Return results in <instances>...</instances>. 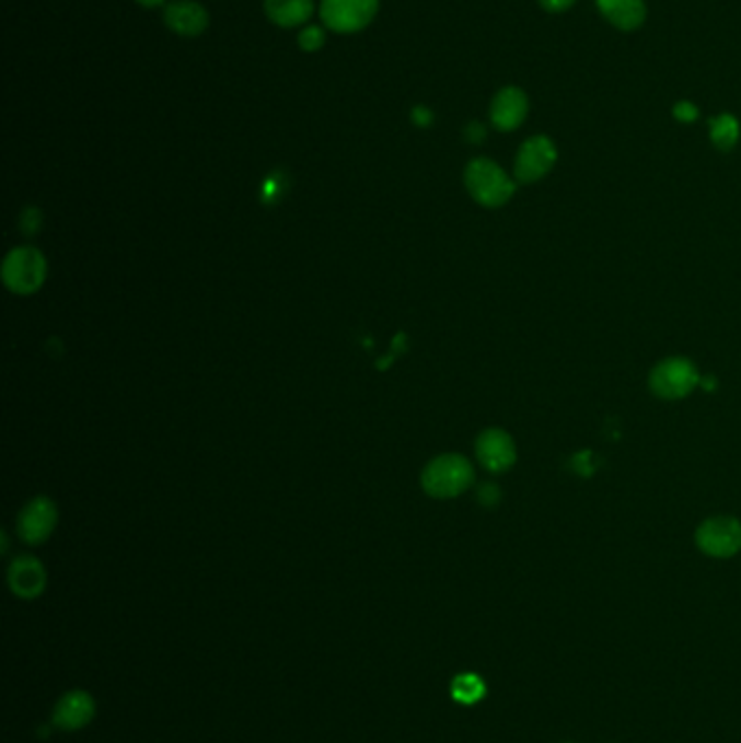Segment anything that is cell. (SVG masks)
<instances>
[{"instance_id":"obj_1","label":"cell","mask_w":741,"mask_h":743,"mask_svg":"<svg viewBox=\"0 0 741 743\" xmlns=\"http://www.w3.org/2000/svg\"><path fill=\"white\" fill-rule=\"evenodd\" d=\"M463 183L474 202L487 209L507 205L518 187V181H513L496 161L487 156H476L465 165Z\"/></svg>"},{"instance_id":"obj_2","label":"cell","mask_w":741,"mask_h":743,"mask_svg":"<svg viewBox=\"0 0 741 743\" xmlns=\"http://www.w3.org/2000/svg\"><path fill=\"white\" fill-rule=\"evenodd\" d=\"M474 483L472 463L456 452L433 456L420 476V485L427 496L436 500H450L465 494Z\"/></svg>"},{"instance_id":"obj_3","label":"cell","mask_w":741,"mask_h":743,"mask_svg":"<svg viewBox=\"0 0 741 743\" xmlns=\"http://www.w3.org/2000/svg\"><path fill=\"white\" fill-rule=\"evenodd\" d=\"M46 275V259L33 246L13 248L2 262V283L9 292L18 297L35 294L44 286Z\"/></svg>"},{"instance_id":"obj_4","label":"cell","mask_w":741,"mask_h":743,"mask_svg":"<svg viewBox=\"0 0 741 743\" xmlns=\"http://www.w3.org/2000/svg\"><path fill=\"white\" fill-rule=\"evenodd\" d=\"M701 381L703 376L694 361L685 357H668L652 368L648 387L661 400H681L687 398L701 385Z\"/></svg>"},{"instance_id":"obj_5","label":"cell","mask_w":741,"mask_h":743,"mask_svg":"<svg viewBox=\"0 0 741 743\" xmlns=\"http://www.w3.org/2000/svg\"><path fill=\"white\" fill-rule=\"evenodd\" d=\"M559 150L548 136H533L522 142L513 161V178L522 185L542 181L557 165Z\"/></svg>"},{"instance_id":"obj_6","label":"cell","mask_w":741,"mask_h":743,"mask_svg":"<svg viewBox=\"0 0 741 743\" xmlns=\"http://www.w3.org/2000/svg\"><path fill=\"white\" fill-rule=\"evenodd\" d=\"M696 546L701 553L729 559L741 550V522L733 515H716L705 520L696 531Z\"/></svg>"},{"instance_id":"obj_7","label":"cell","mask_w":741,"mask_h":743,"mask_svg":"<svg viewBox=\"0 0 741 743\" xmlns=\"http://www.w3.org/2000/svg\"><path fill=\"white\" fill-rule=\"evenodd\" d=\"M379 11V0H322L320 18L335 33H357L366 28Z\"/></svg>"},{"instance_id":"obj_8","label":"cell","mask_w":741,"mask_h":743,"mask_svg":"<svg viewBox=\"0 0 741 743\" xmlns=\"http://www.w3.org/2000/svg\"><path fill=\"white\" fill-rule=\"evenodd\" d=\"M531 114V98L518 85L500 88L489 103V123L500 133L518 131Z\"/></svg>"},{"instance_id":"obj_9","label":"cell","mask_w":741,"mask_h":743,"mask_svg":"<svg viewBox=\"0 0 741 743\" xmlns=\"http://www.w3.org/2000/svg\"><path fill=\"white\" fill-rule=\"evenodd\" d=\"M57 518H59L57 504L50 498L37 496L28 500L15 520L20 539L28 546L44 544L53 535L57 526Z\"/></svg>"},{"instance_id":"obj_10","label":"cell","mask_w":741,"mask_h":743,"mask_svg":"<svg viewBox=\"0 0 741 743\" xmlns=\"http://www.w3.org/2000/svg\"><path fill=\"white\" fill-rule=\"evenodd\" d=\"M474 452L478 463L491 472V474H502L516 465L518 450L513 438L502 431V429H485L474 444Z\"/></svg>"},{"instance_id":"obj_11","label":"cell","mask_w":741,"mask_h":743,"mask_svg":"<svg viewBox=\"0 0 741 743\" xmlns=\"http://www.w3.org/2000/svg\"><path fill=\"white\" fill-rule=\"evenodd\" d=\"M600 18L622 33L639 31L648 20L646 0H593Z\"/></svg>"},{"instance_id":"obj_12","label":"cell","mask_w":741,"mask_h":743,"mask_svg":"<svg viewBox=\"0 0 741 743\" xmlns=\"http://www.w3.org/2000/svg\"><path fill=\"white\" fill-rule=\"evenodd\" d=\"M96 713L94 698L88 692H68L55 707L53 722L61 731H81Z\"/></svg>"},{"instance_id":"obj_13","label":"cell","mask_w":741,"mask_h":743,"mask_svg":"<svg viewBox=\"0 0 741 743\" xmlns=\"http://www.w3.org/2000/svg\"><path fill=\"white\" fill-rule=\"evenodd\" d=\"M7 581H9L11 592L18 597L33 600L46 590V570L35 557L24 555V557L13 559L7 572Z\"/></svg>"},{"instance_id":"obj_14","label":"cell","mask_w":741,"mask_h":743,"mask_svg":"<svg viewBox=\"0 0 741 743\" xmlns=\"http://www.w3.org/2000/svg\"><path fill=\"white\" fill-rule=\"evenodd\" d=\"M163 20L170 31L183 37H196L209 26V13L194 0H174L165 7Z\"/></svg>"},{"instance_id":"obj_15","label":"cell","mask_w":741,"mask_h":743,"mask_svg":"<svg viewBox=\"0 0 741 743\" xmlns=\"http://www.w3.org/2000/svg\"><path fill=\"white\" fill-rule=\"evenodd\" d=\"M266 13L275 24L292 28L311 18L313 0H266Z\"/></svg>"},{"instance_id":"obj_16","label":"cell","mask_w":741,"mask_h":743,"mask_svg":"<svg viewBox=\"0 0 741 743\" xmlns=\"http://www.w3.org/2000/svg\"><path fill=\"white\" fill-rule=\"evenodd\" d=\"M709 140L720 152H731L740 144V118L731 112H722V114L709 118Z\"/></svg>"},{"instance_id":"obj_17","label":"cell","mask_w":741,"mask_h":743,"mask_svg":"<svg viewBox=\"0 0 741 743\" xmlns=\"http://www.w3.org/2000/svg\"><path fill=\"white\" fill-rule=\"evenodd\" d=\"M450 694L461 705H474L485 696V683L476 674H459L450 685Z\"/></svg>"},{"instance_id":"obj_18","label":"cell","mask_w":741,"mask_h":743,"mask_svg":"<svg viewBox=\"0 0 741 743\" xmlns=\"http://www.w3.org/2000/svg\"><path fill=\"white\" fill-rule=\"evenodd\" d=\"M324 42H326V33H324L322 26H306V28L298 35V44H300V48L306 50V53L320 50V48L324 46Z\"/></svg>"},{"instance_id":"obj_19","label":"cell","mask_w":741,"mask_h":743,"mask_svg":"<svg viewBox=\"0 0 741 743\" xmlns=\"http://www.w3.org/2000/svg\"><path fill=\"white\" fill-rule=\"evenodd\" d=\"M672 116L681 125H694L701 118V107L696 103H692V101H679L672 107Z\"/></svg>"},{"instance_id":"obj_20","label":"cell","mask_w":741,"mask_h":743,"mask_svg":"<svg viewBox=\"0 0 741 743\" xmlns=\"http://www.w3.org/2000/svg\"><path fill=\"white\" fill-rule=\"evenodd\" d=\"M476 498L483 507H494L500 500V487L494 485V483H483L476 491Z\"/></svg>"},{"instance_id":"obj_21","label":"cell","mask_w":741,"mask_h":743,"mask_svg":"<svg viewBox=\"0 0 741 743\" xmlns=\"http://www.w3.org/2000/svg\"><path fill=\"white\" fill-rule=\"evenodd\" d=\"M579 0H537L540 9L551 13V15H561L566 11H570Z\"/></svg>"},{"instance_id":"obj_22","label":"cell","mask_w":741,"mask_h":743,"mask_svg":"<svg viewBox=\"0 0 741 743\" xmlns=\"http://www.w3.org/2000/svg\"><path fill=\"white\" fill-rule=\"evenodd\" d=\"M485 136H487V131H485V127H483L481 123H470V125L465 127V138H467L472 144L483 142Z\"/></svg>"},{"instance_id":"obj_23","label":"cell","mask_w":741,"mask_h":743,"mask_svg":"<svg viewBox=\"0 0 741 743\" xmlns=\"http://www.w3.org/2000/svg\"><path fill=\"white\" fill-rule=\"evenodd\" d=\"M431 120H433V114H431L427 107H416V109H414V123H416V125H422V127H425V125H429Z\"/></svg>"},{"instance_id":"obj_24","label":"cell","mask_w":741,"mask_h":743,"mask_svg":"<svg viewBox=\"0 0 741 743\" xmlns=\"http://www.w3.org/2000/svg\"><path fill=\"white\" fill-rule=\"evenodd\" d=\"M142 7H159V4H163L165 0H138Z\"/></svg>"}]
</instances>
